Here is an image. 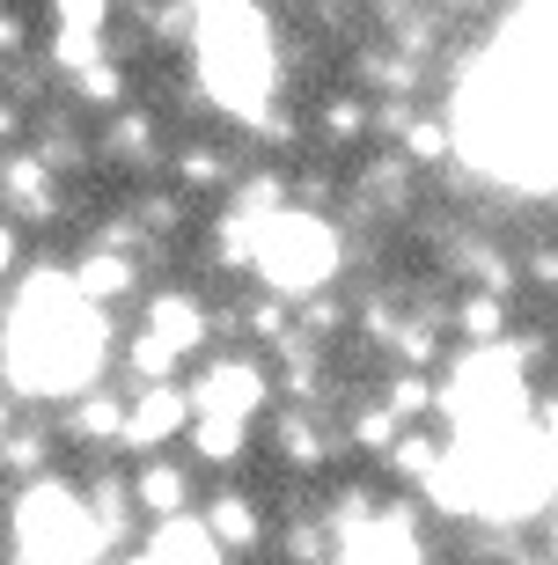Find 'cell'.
I'll use <instances>...</instances> for the list:
<instances>
[{"label": "cell", "instance_id": "obj_1", "mask_svg": "<svg viewBox=\"0 0 558 565\" xmlns=\"http://www.w3.org/2000/svg\"><path fill=\"white\" fill-rule=\"evenodd\" d=\"M110 551L104 522L88 492H66L60 478H38L15 492V522H8V558L15 565H96Z\"/></svg>", "mask_w": 558, "mask_h": 565}, {"label": "cell", "instance_id": "obj_2", "mask_svg": "<svg viewBox=\"0 0 558 565\" xmlns=\"http://www.w3.org/2000/svg\"><path fill=\"white\" fill-rule=\"evenodd\" d=\"M338 257H346V243H338V228L316 206H280L272 221H257V279L280 301H294V309L309 294H331Z\"/></svg>", "mask_w": 558, "mask_h": 565}, {"label": "cell", "instance_id": "obj_3", "mask_svg": "<svg viewBox=\"0 0 558 565\" xmlns=\"http://www.w3.org/2000/svg\"><path fill=\"white\" fill-rule=\"evenodd\" d=\"M199 426V404H191V390H177V382H155V390H140L133 397V419H125V440L118 448H133V456H162L177 434H191Z\"/></svg>", "mask_w": 558, "mask_h": 565}, {"label": "cell", "instance_id": "obj_4", "mask_svg": "<svg viewBox=\"0 0 558 565\" xmlns=\"http://www.w3.org/2000/svg\"><path fill=\"white\" fill-rule=\"evenodd\" d=\"M272 397V375L257 367V360H207V375H199V390H191V404L199 412H213V419H257Z\"/></svg>", "mask_w": 558, "mask_h": 565}, {"label": "cell", "instance_id": "obj_5", "mask_svg": "<svg viewBox=\"0 0 558 565\" xmlns=\"http://www.w3.org/2000/svg\"><path fill=\"white\" fill-rule=\"evenodd\" d=\"M133 500H140L147 522H177V514H191V470L169 456H140V470H133Z\"/></svg>", "mask_w": 558, "mask_h": 565}, {"label": "cell", "instance_id": "obj_6", "mask_svg": "<svg viewBox=\"0 0 558 565\" xmlns=\"http://www.w3.org/2000/svg\"><path fill=\"white\" fill-rule=\"evenodd\" d=\"M147 331L169 338L177 353H199V345H207V331H221V323H213V309L199 301V294L169 287V294H155V301H147Z\"/></svg>", "mask_w": 558, "mask_h": 565}, {"label": "cell", "instance_id": "obj_7", "mask_svg": "<svg viewBox=\"0 0 558 565\" xmlns=\"http://www.w3.org/2000/svg\"><path fill=\"white\" fill-rule=\"evenodd\" d=\"M147 558H155V565H228V551H221V536L207 529V514H177V522H155Z\"/></svg>", "mask_w": 558, "mask_h": 565}, {"label": "cell", "instance_id": "obj_8", "mask_svg": "<svg viewBox=\"0 0 558 565\" xmlns=\"http://www.w3.org/2000/svg\"><path fill=\"white\" fill-rule=\"evenodd\" d=\"M8 213L15 221H52L60 213V191H52V162L44 154H8Z\"/></svg>", "mask_w": 558, "mask_h": 565}, {"label": "cell", "instance_id": "obj_9", "mask_svg": "<svg viewBox=\"0 0 558 565\" xmlns=\"http://www.w3.org/2000/svg\"><path fill=\"white\" fill-rule=\"evenodd\" d=\"M133 279H140V265H133L125 250H104V243L74 265V294H82V301H96V309L125 301V294H133Z\"/></svg>", "mask_w": 558, "mask_h": 565}, {"label": "cell", "instance_id": "obj_10", "mask_svg": "<svg viewBox=\"0 0 558 565\" xmlns=\"http://www.w3.org/2000/svg\"><path fill=\"white\" fill-rule=\"evenodd\" d=\"M125 419H133V404H125V397L88 390V397H74V412H66V434H74V440H125Z\"/></svg>", "mask_w": 558, "mask_h": 565}, {"label": "cell", "instance_id": "obj_11", "mask_svg": "<svg viewBox=\"0 0 558 565\" xmlns=\"http://www.w3.org/2000/svg\"><path fill=\"white\" fill-rule=\"evenodd\" d=\"M207 529L221 536V551H257V536H265V522H257V500H243V492H221V500H207Z\"/></svg>", "mask_w": 558, "mask_h": 565}, {"label": "cell", "instance_id": "obj_12", "mask_svg": "<svg viewBox=\"0 0 558 565\" xmlns=\"http://www.w3.org/2000/svg\"><path fill=\"white\" fill-rule=\"evenodd\" d=\"M382 462H390L397 478H412V484H434V478H441V462H449V448H441L427 426H404V434H397V448H390Z\"/></svg>", "mask_w": 558, "mask_h": 565}, {"label": "cell", "instance_id": "obj_13", "mask_svg": "<svg viewBox=\"0 0 558 565\" xmlns=\"http://www.w3.org/2000/svg\"><path fill=\"white\" fill-rule=\"evenodd\" d=\"M397 154L412 169H441L455 154V132L441 126V118H404V126H397Z\"/></svg>", "mask_w": 558, "mask_h": 565}, {"label": "cell", "instance_id": "obj_14", "mask_svg": "<svg viewBox=\"0 0 558 565\" xmlns=\"http://www.w3.org/2000/svg\"><path fill=\"white\" fill-rule=\"evenodd\" d=\"M272 448H280V462H294V470H316V462H324V434H316L309 412H280V419H272Z\"/></svg>", "mask_w": 558, "mask_h": 565}, {"label": "cell", "instance_id": "obj_15", "mask_svg": "<svg viewBox=\"0 0 558 565\" xmlns=\"http://www.w3.org/2000/svg\"><path fill=\"white\" fill-rule=\"evenodd\" d=\"M455 323H463V345H507V301L499 294H463Z\"/></svg>", "mask_w": 558, "mask_h": 565}, {"label": "cell", "instance_id": "obj_16", "mask_svg": "<svg viewBox=\"0 0 558 565\" xmlns=\"http://www.w3.org/2000/svg\"><path fill=\"white\" fill-rule=\"evenodd\" d=\"M243 434H250V419H213V412H199V426H191V448L207 462H243Z\"/></svg>", "mask_w": 558, "mask_h": 565}, {"label": "cell", "instance_id": "obj_17", "mask_svg": "<svg viewBox=\"0 0 558 565\" xmlns=\"http://www.w3.org/2000/svg\"><path fill=\"white\" fill-rule=\"evenodd\" d=\"M104 154H118V162L147 169V162H155V118H140V110H125V118H110V132H104Z\"/></svg>", "mask_w": 558, "mask_h": 565}, {"label": "cell", "instance_id": "obj_18", "mask_svg": "<svg viewBox=\"0 0 558 565\" xmlns=\"http://www.w3.org/2000/svg\"><path fill=\"white\" fill-rule=\"evenodd\" d=\"M382 404H390L397 419L412 426V419H427V412L441 404V390H434L427 375H419V367H404V375H390V382H382Z\"/></svg>", "mask_w": 558, "mask_h": 565}, {"label": "cell", "instance_id": "obj_19", "mask_svg": "<svg viewBox=\"0 0 558 565\" xmlns=\"http://www.w3.org/2000/svg\"><path fill=\"white\" fill-rule=\"evenodd\" d=\"M125 360H133V375H140V390H155V382H169L177 375V345H169V338H155V331H140L133 338V345H125Z\"/></svg>", "mask_w": 558, "mask_h": 565}, {"label": "cell", "instance_id": "obj_20", "mask_svg": "<svg viewBox=\"0 0 558 565\" xmlns=\"http://www.w3.org/2000/svg\"><path fill=\"white\" fill-rule=\"evenodd\" d=\"M316 132H324V140H360V132H368V104H360V96H324V104H316Z\"/></svg>", "mask_w": 558, "mask_h": 565}, {"label": "cell", "instance_id": "obj_21", "mask_svg": "<svg viewBox=\"0 0 558 565\" xmlns=\"http://www.w3.org/2000/svg\"><path fill=\"white\" fill-rule=\"evenodd\" d=\"M228 177H235V162L213 154V147H185V154H177V184L185 191H221Z\"/></svg>", "mask_w": 558, "mask_h": 565}, {"label": "cell", "instance_id": "obj_22", "mask_svg": "<svg viewBox=\"0 0 558 565\" xmlns=\"http://www.w3.org/2000/svg\"><path fill=\"white\" fill-rule=\"evenodd\" d=\"M397 434H404V419H397L390 404H375V412H360V419H352V448H368V456H390Z\"/></svg>", "mask_w": 558, "mask_h": 565}, {"label": "cell", "instance_id": "obj_23", "mask_svg": "<svg viewBox=\"0 0 558 565\" xmlns=\"http://www.w3.org/2000/svg\"><path fill=\"white\" fill-rule=\"evenodd\" d=\"M44 456H52V448H44L38 426H15V434H8V478H15V484H38Z\"/></svg>", "mask_w": 558, "mask_h": 565}, {"label": "cell", "instance_id": "obj_24", "mask_svg": "<svg viewBox=\"0 0 558 565\" xmlns=\"http://www.w3.org/2000/svg\"><path fill=\"white\" fill-rule=\"evenodd\" d=\"M390 353H404V367H419V375H427V367H434V323L404 316V323H397V338H390Z\"/></svg>", "mask_w": 558, "mask_h": 565}, {"label": "cell", "instance_id": "obj_25", "mask_svg": "<svg viewBox=\"0 0 558 565\" xmlns=\"http://www.w3.org/2000/svg\"><path fill=\"white\" fill-rule=\"evenodd\" d=\"M74 96H82V104H96V110H118L125 104V74H118V66H88V74H82V82H74Z\"/></svg>", "mask_w": 558, "mask_h": 565}, {"label": "cell", "instance_id": "obj_26", "mask_svg": "<svg viewBox=\"0 0 558 565\" xmlns=\"http://www.w3.org/2000/svg\"><path fill=\"white\" fill-rule=\"evenodd\" d=\"M110 0H52V30H96L104 38Z\"/></svg>", "mask_w": 558, "mask_h": 565}, {"label": "cell", "instance_id": "obj_27", "mask_svg": "<svg viewBox=\"0 0 558 565\" xmlns=\"http://www.w3.org/2000/svg\"><path fill=\"white\" fill-rule=\"evenodd\" d=\"M529 279H537V287H558V250H529Z\"/></svg>", "mask_w": 558, "mask_h": 565}, {"label": "cell", "instance_id": "obj_28", "mask_svg": "<svg viewBox=\"0 0 558 565\" xmlns=\"http://www.w3.org/2000/svg\"><path fill=\"white\" fill-rule=\"evenodd\" d=\"M537 434H544V448H551V462H558V404H544V419H537Z\"/></svg>", "mask_w": 558, "mask_h": 565}, {"label": "cell", "instance_id": "obj_29", "mask_svg": "<svg viewBox=\"0 0 558 565\" xmlns=\"http://www.w3.org/2000/svg\"><path fill=\"white\" fill-rule=\"evenodd\" d=\"M515 565H558V551H529V558H515Z\"/></svg>", "mask_w": 558, "mask_h": 565}, {"label": "cell", "instance_id": "obj_30", "mask_svg": "<svg viewBox=\"0 0 558 565\" xmlns=\"http://www.w3.org/2000/svg\"><path fill=\"white\" fill-rule=\"evenodd\" d=\"M544 529H551V551H558V500H551V514H544Z\"/></svg>", "mask_w": 558, "mask_h": 565}, {"label": "cell", "instance_id": "obj_31", "mask_svg": "<svg viewBox=\"0 0 558 565\" xmlns=\"http://www.w3.org/2000/svg\"><path fill=\"white\" fill-rule=\"evenodd\" d=\"M118 565H155V558H147V551H125V558Z\"/></svg>", "mask_w": 558, "mask_h": 565}, {"label": "cell", "instance_id": "obj_32", "mask_svg": "<svg viewBox=\"0 0 558 565\" xmlns=\"http://www.w3.org/2000/svg\"><path fill=\"white\" fill-rule=\"evenodd\" d=\"M449 8H493V0H449Z\"/></svg>", "mask_w": 558, "mask_h": 565}]
</instances>
